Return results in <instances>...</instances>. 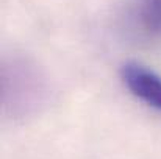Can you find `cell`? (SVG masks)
Instances as JSON below:
<instances>
[{"mask_svg":"<svg viewBox=\"0 0 161 159\" xmlns=\"http://www.w3.org/2000/svg\"><path fill=\"white\" fill-rule=\"evenodd\" d=\"M120 78L136 98L161 111V77L157 72L139 62L128 61L120 69Z\"/></svg>","mask_w":161,"mask_h":159,"instance_id":"6da1fadb","label":"cell"},{"mask_svg":"<svg viewBox=\"0 0 161 159\" xmlns=\"http://www.w3.org/2000/svg\"><path fill=\"white\" fill-rule=\"evenodd\" d=\"M136 14L146 34L161 38V0H139Z\"/></svg>","mask_w":161,"mask_h":159,"instance_id":"7a4b0ae2","label":"cell"}]
</instances>
